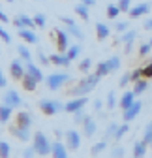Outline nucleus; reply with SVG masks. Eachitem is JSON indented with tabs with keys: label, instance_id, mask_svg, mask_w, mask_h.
I'll list each match as a JSON object with an SVG mask.
<instances>
[{
	"label": "nucleus",
	"instance_id": "f257e3e1",
	"mask_svg": "<svg viewBox=\"0 0 152 158\" xmlns=\"http://www.w3.org/2000/svg\"><path fill=\"white\" fill-rule=\"evenodd\" d=\"M102 81V77L94 72V73H86L79 83H75L70 90H68V94L70 96H73V98H83V96H86V94H90L94 89H96V85Z\"/></svg>",
	"mask_w": 152,
	"mask_h": 158
},
{
	"label": "nucleus",
	"instance_id": "f03ea898",
	"mask_svg": "<svg viewBox=\"0 0 152 158\" xmlns=\"http://www.w3.org/2000/svg\"><path fill=\"white\" fill-rule=\"evenodd\" d=\"M32 149L36 154L40 156H47L53 149V143L49 141V137L43 134V132H36L34 134V141H32Z\"/></svg>",
	"mask_w": 152,
	"mask_h": 158
},
{
	"label": "nucleus",
	"instance_id": "7ed1b4c3",
	"mask_svg": "<svg viewBox=\"0 0 152 158\" xmlns=\"http://www.w3.org/2000/svg\"><path fill=\"white\" fill-rule=\"evenodd\" d=\"M68 81H70V73H62V72H54V73H49L45 77V85L49 90H58Z\"/></svg>",
	"mask_w": 152,
	"mask_h": 158
},
{
	"label": "nucleus",
	"instance_id": "20e7f679",
	"mask_svg": "<svg viewBox=\"0 0 152 158\" xmlns=\"http://www.w3.org/2000/svg\"><path fill=\"white\" fill-rule=\"evenodd\" d=\"M40 109H42L43 115L53 117V115H56V113L64 111V104L58 102V100H40Z\"/></svg>",
	"mask_w": 152,
	"mask_h": 158
},
{
	"label": "nucleus",
	"instance_id": "39448f33",
	"mask_svg": "<svg viewBox=\"0 0 152 158\" xmlns=\"http://www.w3.org/2000/svg\"><path fill=\"white\" fill-rule=\"evenodd\" d=\"M10 73H11V77L15 79V81H21V79L26 75V68H25V64H23L21 58H13V60H11Z\"/></svg>",
	"mask_w": 152,
	"mask_h": 158
},
{
	"label": "nucleus",
	"instance_id": "423d86ee",
	"mask_svg": "<svg viewBox=\"0 0 152 158\" xmlns=\"http://www.w3.org/2000/svg\"><path fill=\"white\" fill-rule=\"evenodd\" d=\"M54 36H56V47H58V53H66L70 49V34L62 28H56L54 30Z\"/></svg>",
	"mask_w": 152,
	"mask_h": 158
},
{
	"label": "nucleus",
	"instance_id": "0eeeda50",
	"mask_svg": "<svg viewBox=\"0 0 152 158\" xmlns=\"http://www.w3.org/2000/svg\"><path fill=\"white\" fill-rule=\"evenodd\" d=\"M13 25L17 27V30H25V28L32 30V28L36 27V25H34V19L28 17V15H25V13H17V15L13 17Z\"/></svg>",
	"mask_w": 152,
	"mask_h": 158
},
{
	"label": "nucleus",
	"instance_id": "6e6552de",
	"mask_svg": "<svg viewBox=\"0 0 152 158\" xmlns=\"http://www.w3.org/2000/svg\"><path fill=\"white\" fill-rule=\"evenodd\" d=\"M86 96H83V98H73V100H70V102H66L64 104V111L66 113H77V111H81L85 106H86Z\"/></svg>",
	"mask_w": 152,
	"mask_h": 158
},
{
	"label": "nucleus",
	"instance_id": "1a4fd4ad",
	"mask_svg": "<svg viewBox=\"0 0 152 158\" xmlns=\"http://www.w3.org/2000/svg\"><path fill=\"white\" fill-rule=\"evenodd\" d=\"M141 109H143V102H139V100H135V104L131 106V107H128L126 111H122V118H124V123H131L134 118L141 113Z\"/></svg>",
	"mask_w": 152,
	"mask_h": 158
},
{
	"label": "nucleus",
	"instance_id": "9d476101",
	"mask_svg": "<svg viewBox=\"0 0 152 158\" xmlns=\"http://www.w3.org/2000/svg\"><path fill=\"white\" fill-rule=\"evenodd\" d=\"M66 147L71 151H77L81 147V134L75 130H68L66 132Z\"/></svg>",
	"mask_w": 152,
	"mask_h": 158
},
{
	"label": "nucleus",
	"instance_id": "9b49d317",
	"mask_svg": "<svg viewBox=\"0 0 152 158\" xmlns=\"http://www.w3.org/2000/svg\"><path fill=\"white\" fill-rule=\"evenodd\" d=\"M23 104V100H21V96H19V92L17 90H6V94H4V106H8V107H19Z\"/></svg>",
	"mask_w": 152,
	"mask_h": 158
},
{
	"label": "nucleus",
	"instance_id": "f8f14e48",
	"mask_svg": "<svg viewBox=\"0 0 152 158\" xmlns=\"http://www.w3.org/2000/svg\"><path fill=\"white\" fill-rule=\"evenodd\" d=\"M148 11H150V4H148V2H141V4H137V6H131V10L128 11V15H130L131 19H139V17L146 15Z\"/></svg>",
	"mask_w": 152,
	"mask_h": 158
},
{
	"label": "nucleus",
	"instance_id": "ddd939ff",
	"mask_svg": "<svg viewBox=\"0 0 152 158\" xmlns=\"http://www.w3.org/2000/svg\"><path fill=\"white\" fill-rule=\"evenodd\" d=\"M25 68H26V75H30L32 79H36L38 83H42V81H45V75H43V72L38 68L34 62H26L25 64Z\"/></svg>",
	"mask_w": 152,
	"mask_h": 158
},
{
	"label": "nucleus",
	"instance_id": "4468645a",
	"mask_svg": "<svg viewBox=\"0 0 152 158\" xmlns=\"http://www.w3.org/2000/svg\"><path fill=\"white\" fill-rule=\"evenodd\" d=\"M135 38H137V30H128V32H124L120 36V40H118L117 44H124L126 45V53H130L131 45H134V42H135Z\"/></svg>",
	"mask_w": 152,
	"mask_h": 158
},
{
	"label": "nucleus",
	"instance_id": "2eb2a0df",
	"mask_svg": "<svg viewBox=\"0 0 152 158\" xmlns=\"http://www.w3.org/2000/svg\"><path fill=\"white\" fill-rule=\"evenodd\" d=\"M30 124H32V115L26 113V111H19L17 117H15V126H19V128H28L30 130Z\"/></svg>",
	"mask_w": 152,
	"mask_h": 158
},
{
	"label": "nucleus",
	"instance_id": "dca6fc26",
	"mask_svg": "<svg viewBox=\"0 0 152 158\" xmlns=\"http://www.w3.org/2000/svg\"><path fill=\"white\" fill-rule=\"evenodd\" d=\"M135 104V94L134 90H124V94L120 96V100H118V106L122 107V111H126L128 107H131Z\"/></svg>",
	"mask_w": 152,
	"mask_h": 158
},
{
	"label": "nucleus",
	"instance_id": "f3484780",
	"mask_svg": "<svg viewBox=\"0 0 152 158\" xmlns=\"http://www.w3.org/2000/svg\"><path fill=\"white\" fill-rule=\"evenodd\" d=\"M51 154H53V158H68V147L62 141H54L53 149H51Z\"/></svg>",
	"mask_w": 152,
	"mask_h": 158
},
{
	"label": "nucleus",
	"instance_id": "a211bd4d",
	"mask_svg": "<svg viewBox=\"0 0 152 158\" xmlns=\"http://www.w3.org/2000/svg\"><path fill=\"white\" fill-rule=\"evenodd\" d=\"M10 134H11L13 137H17L19 141H28L30 137H32V134H30L28 128H19V126H13V128L10 130Z\"/></svg>",
	"mask_w": 152,
	"mask_h": 158
},
{
	"label": "nucleus",
	"instance_id": "6ab92c4d",
	"mask_svg": "<svg viewBox=\"0 0 152 158\" xmlns=\"http://www.w3.org/2000/svg\"><path fill=\"white\" fill-rule=\"evenodd\" d=\"M49 62L54 64V66H64V68H68L71 60L66 56V53H64V55H62V53H56V55H51V56H49Z\"/></svg>",
	"mask_w": 152,
	"mask_h": 158
},
{
	"label": "nucleus",
	"instance_id": "aec40b11",
	"mask_svg": "<svg viewBox=\"0 0 152 158\" xmlns=\"http://www.w3.org/2000/svg\"><path fill=\"white\" fill-rule=\"evenodd\" d=\"M83 134L86 137H92L94 134H96V123H94L92 117H86L85 118V123H83Z\"/></svg>",
	"mask_w": 152,
	"mask_h": 158
},
{
	"label": "nucleus",
	"instance_id": "412c9836",
	"mask_svg": "<svg viewBox=\"0 0 152 158\" xmlns=\"http://www.w3.org/2000/svg\"><path fill=\"white\" fill-rule=\"evenodd\" d=\"M109 34H111L109 25H105V23H96V36H98L100 42L107 40V38H109Z\"/></svg>",
	"mask_w": 152,
	"mask_h": 158
},
{
	"label": "nucleus",
	"instance_id": "4be33fe9",
	"mask_svg": "<svg viewBox=\"0 0 152 158\" xmlns=\"http://www.w3.org/2000/svg\"><path fill=\"white\" fill-rule=\"evenodd\" d=\"M146 149H148V145L143 141V139H139V141H135L134 143V158H143L145 154H146Z\"/></svg>",
	"mask_w": 152,
	"mask_h": 158
},
{
	"label": "nucleus",
	"instance_id": "5701e85b",
	"mask_svg": "<svg viewBox=\"0 0 152 158\" xmlns=\"http://www.w3.org/2000/svg\"><path fill=\"white\" fill-rule=\"evenodd\" d=\"M19 38L25 40L26 44H38V34H36L34 30H28V28L19 30Z\"/></svg>",
	"mask_w": 152,
	"mask_h": 158
},
{
	"label": "nucleus",
	"instance_id": "b1692460",
	"mask_svg": "<svg viewBox=\"0 0 152 158\" xmlns=\"http://www.w3.org/2000/svg\"><path fill=\"white\" fill-rule=\"evenodd\" d=\"M17 53H19V58H21L23 62H32V53H30V49L25 44L17 45Z\"/></svg>",
	"mask_w": 152,
	"mask_h": 158
},
{
	"label": "nucleus",
	"instance_id": "393cba45",
	"mask_svg": "<svg viewBox=\"0 0 152 158\" xmlns=\"http://www.w3.org/2000/svg\"><path fill=\"white\" fill-rule=\"evenodd\" d=\"M21 85H23V89H25V90L32 92V90H36V87H38V81H36V79H32L30 75H25V77L21 79Z\"/></svg>",
	"mask_w": 152,
	"mask_h": 158
},
{
	"label": "nucleus",
	"instance_id": "a878e982",
	"mask_svg": "<svg viewBox=\"0 0 152 158\" xmlns=\"http://www.w3.org/2000/svg\"><path fill=\"white\" fill-rule=\"evenodd\" d=\"M105 64H107V68H109V72L113 73V72H118L120 70V58L118 56H109L107 60H105Z\"/></svg>",
	"mask_w": 152,
	"mask_h": 158
},
{
	"label": "nucleus",
	"instance_id": "bb28decb",
	"mask_svg": "<svg viewBox=\"0 0 152 158\" xmlns=\"http://www.w3.org/2000/svg\"><path fill=\"white\" fill-rule=\"evenodd\" d=\"M79 55H81V44H73V45H70V49L66 51V56L70 58V60L79 58Z\"/></svg>",
	"mask_w": 152,
	"mask_h": 158
},
{
	"label": "nucleus",
	"instance_id": "cd10ccee",
	"mask_svg": "<svg viewBox=\"0 0 152 158\" xmlns=\"http://www.w3.org/2000/svg\"><path fill=\"white\" fill-rule=\"evenodd\" d=\"M117 130H118V124L117 123H111L103 134V141H109V139H115V135H117Z\"/></svg>",
	"mask_w": 152,
	"mask_h": 158
},
{
	"label": "nucleus",
	"instance_id": "c85d7f7f",
	"mask_svg": "<svg viewBox=\"0 0 152 158\" xmlns=\"http://www.w3.org/2000/svg\"><path fill=\"white\" fill-rule=\"evenodd\" d=\"M66 32L70 36H73L75 40H85V32L77 27V25H71V27H66Z\"/></svg>",
	"mask_w": 152,
	"mask_h": 158
},
{
	"label": "nucleus",
	"instance_id": "c756f323",
	"mask_svg": "<svg viewBox=\"0 0 152 158\" xmlns=\"http://www.w3.org/2000/svg\"><path fill=\"white\" fill-rule=\"evenodd\" d=\"M146 89H148L146 79H139V81H135V83H134V89H131V90H134V94H135V96H139V94H143Z\"/></svg>",
	"mask_w": 152,
	"mask_h": 158
},
{
	"label": "nucleus",
	"instance_id": "7c9ffc66",
	"mask_svg": "<svg viewBox=\"0 0 152 158\" xmlns=\"http://www.w3.org/2000/svg\"><path fill=\"white\" fill-rule=\"evenodd\" d=\"M107 147H109V145H107V141H103V139H102V141H98V143H94V145H92L90 154H92V156H98V154H102Z\"/></svg>",
	"mask_w": 152,
	"mask_h": 158
},
{
	"label": "nucleus",
	"instance_id": "2f4dec72",
	"mask_svg": "<svg viewBox=\"0 0 152 158\" xmlns=\"http://www.w3.org/2000/svg\"><path fill=\"white\" fill-rule=\"evenodd\" d=\"M75 13H77L83 21H88L90 19V13H88V6H85V4H77L75 6Z\"/></svg>",
	"mask_w": 152,
	"mask_h": 158
},
{
	"label": "nucleus",
	"instance_id": "473e14b6",
	"mask_svg": "<svg viewBox=\"0 0 152 158\" xmlns=\"http://www.w3.org/2000/svg\"><path fill=\"white\" fill-rule=\"evenodd\" d=\"M105 106H107V109H113V107L118 106V98H117L115 90H109L107 92V102H105Z\"/></svg>",
	"mask_w": 152,
	"mask_h": 158
},
{
	"label": "nucleus",
	"instance_id": "72a5a7b5",
	"mask_svg": "<svg viewBox=\"0 0 152 158\" xmlns=\"http://www.w3.org/2000/svg\"><path fill=\"white\" fill-rule=\"evenodd\" d=\"M90 68H92V58L90 56H85V58H81V60H79V72L88 73Z\"/></svg>",
	"mask_w": 152,
	"mask_h": 158
},
{
	"label": "nucleus",
	"instance_id": "f704fd0d",
	"mask_svg": "<svg viewBox=\"0 0 152 158\" xmlns=\"http://www.w3.org/2000/svg\"><path fill=\"white\" fill-rule=\"evenodd\" d=\"M34 25L38 27V28H45V25H47V17L43 15V13H40V11H38V13H34Z\"/></svg>",
	"mask_w": 152,
	"mask_h": 158
},
{
	"label": "nucleus",
	"instance_id": "c9c22d12",
	"mask_svg": "<svg viewBox=\"0 0 152 158\" xmlns=\"http://www.w3.org/2000/svg\"><path fill=\"white\" fill-rule=\"evenodd\" d=\"M120 13H122V11L118 10V6H117V4H109V6H107V10H105V15H107L109 19H117Z\"/></svg>",
	"mask_w": 152,
	"mask_h": 158
},
{
	"label": "nucleus",
	"instance_id": "e433bc0d",
	"mask_svg": "<svg viewBox=\"0 0 152 158\" xmlns=\"http://www.w3.org/2000/svg\"><path fill=\"white\" fill-rule=\"evenodd\" d=\"M143 141H145L148 147H152V123H148V124L145 126V132H143Z\"/></svg>",
	"mask_w": 152,
	"mask_h": 158
},
{
	"label": "nucleus",
	"instance_id": "4c0bfd02",
	"mask_svg": "<svg viewBox=\"0 0 152 158\" xmlns=\"http://www.w3.org/2000/svg\"><path fill=\"white\" fill-rule=\"evenodd\" d=\"M10 117H11V107L2 104V106H0V123H8Z\"/></svg>",
	"mask_w": 152,
	"mask_h": 158
},
{
	"label": "nucleus",
	"instance_id": "58836bf2",
	"mask_svg": "<svg viewBox=\"0 0 152 158\" xmlns=\"http://www.w3.org/2000/svg\"><path fill=\"white\" fill-rule=\"evenodd\" d=\"M130 130V126H128V123H122V124H118V130H117V135H115V141H120L122 137L126 135V132Z\"/></svg>",
	"mask_w": 152,
	"mask_h": 158
},
{
	"label": "nucleus",
	"instance_id": "ea45409f",
	"mask_svg": "<svg viewBox=\"0 0 152 158\" xmlns=\"http://www.w3.org/2000/svg\"><path fill=\"white\" fill-rule=\"evenodd\" d=\"M130 83H131V75H130V72H124V73L120 75V79H118V87H120V89H126Z\"/></svg>",
	"mask_w": 152,
	"mask_h": 158
},
{
	"label": "nucleus",
	"instance_id": "a19ab883",
	"mask_svg": "<svg viewBox=\"0 0 152 158\" xmlns=\"http://www.w3.org/2000/svg\"><path fill=\"white\" fill-rule=\"evenodd\" d=\"M10 154H11L10 143H6V141H0V158H10Z\"/></svg>",
	"mask_w": 152,
	"mask_h": 158
},
{
	"label": "nucleus",
	"instance_id": "79ce46f5",
	"mask_svg": "<svg viewBox=\"0 0 152 158\" xmlns=\"http://www.w3.org/2000/svg\"><path fill=\"white\" fill-rule=\"evenodd\" d=\"M111 158H124V147L113 145L111 147Z\"/></svg>",
	"mask_w": 152,
	"mask_h": 158
},
{
	"label": "nucleus",
	"instance_id": "37998d69",
	"mask_svg": "<svg viewBox=\"0 0 152 158\" xmlns=\"http://www.w3.org/2000/svg\"><path fill=\"white\" fill-rule=\"evenodd\" d=\"M96 73H98L100 77H105V75L111 73L109 68H107V64H105V60H103V62H98V66H96Z\"/></svg>",
	"mask_w": 152,
	"mask_h": 158
},
{
	"label": "nucleus",
	"instance_id": "c03bdc74",
	"mask_svg": "<svg viewBox=\"0 0 152 158\" xmlns=\"http://www.w3.org/2000/svg\"><path fill=\"white\" fill-rule=\"evenodd\" d=\"M117 6H118V10H120L122 13H128V11L131 10V0H118Z\"/></svg>",
	"mask_w": 152,
	"mask_h": 158
},
{
	"label": "nucleus",
	"instance_id": "a18cd8bd",
	"mask_svg": "<svg viewBox=\"0 0 152 158\" xmlns=\"http://www.w3.org/2000/svg\"><path fill=\"white\" fill-rule=\"evenodd\" d=\"M150 51H152V47L148 45V42H146V44H141V45H139V58L148 56V55H150Z\"/></svg>",
	"mask_w": 152,
	"mask_h": 158
},
{
	"label": "nucleus",
	"instance_id": "49530a36",
	"mask_svg": "<svg viewBox=\"0 0 152 158\" xmlns=\"http://www.w3.org/2000/svg\"><path fill=\"white\" fill-rule=\"evenodd\" d=\"M130 75H131V83L139 81V79H143V68H135V70H131V72H130Z\"/></svg>",
	"mask_w": 152,
	"mask_h": 158
},
{
	"label": "nucleus",
	"instance_id": "de8ad7c7",
	"mask_svg": "<svg viewBox=\"0 0 152 158\" xmlns=\"http://www.w3.org/2000/svg\"><path fill=\"white\" fill-rule=\"evenodd\" d=\"M86 117H88V115H85V111L81 109V111H77V113H73V123H77V124H83Z\"/></svg>",
	"mask_w": 152,
	"mask_h": 158
},
{
	"label": "nucleus",
	"instance_id": "09e8293b",
	"mask_svg": "<svg viewBox=\"0 0 152 158\" xmlns=\"http://www.w3.org/2000/svg\"><path fill=\"white\" fill-rule=\"evenodd\" d=\"M115 30H117V32H120V34H124V32H128V30H130V25H128L126 21H124V23H122V21H118V23L115 25Z\"/></svg>",
	"mask_w": 152,
	"mask_h": 158
},
{
	"label": "nucleus",
	"instance_id": "8fccbe9b",
	"mask_svg": "<svg viewBox=\"0 0 152 158\" xmlns=\"http://www.w3.org/2000/svg\"><path fill=\"white\" fill-rule=\"evenodd\" d=\"M143 79H152V62H148L143 68Z\"/></svg>",
	"mask_w": 152,
	"mask_h": 158
},
{
	"label": "nucleus",
	"instance_id": "3c124183",
	"mask_svg": "<svg viewBox=\"0 0 152 158\" xmlns=\"http://www.w3.org/2000/svg\"><path fill=\"white\" fill-rule=\"evenodd\" d=\"M0 40H4V44H10L11 42V36L2 28V25H0Z\"/></svg>",
	"mask_w": 152,
	"mask_h": 158
},
{
	"label": "nucleus",
	"instance_id": "603ef678",
	"mask_svg": "<svg viewBox=\"0 0 152 158\" xmlns=\"http://www.w3.org/2000/svg\"><path fill=\"white\" fill-rule=\"evenodd\" d=\"M38 60H40L42 64H45V66L49 64V58L45 56V53H43V51H38Z\"/></svg>",
	"mask_w": 152,
	"mask_h": 158
},
{
	"label": "nucleus",
	"instance_id": "864d4df0",
	"mask_svg": "<svg viewBox=\"0 0 152 158\" xmlns=\"http://www.w3.org/2000/svg\"><path fill=\"white\" fill-rule=\"evenodd\" d=\"M58 19H60V21H62L64 25H68V27H71V25H75V21H73V19H71V17H66V15H60Z\"/></svg>",
	"mask_w": 152,
	"mask_h": 158
},
{
	"label": "nucleus",
	"instance_id": "5fc2aeb1",
	"mask_svg": "<svg viewBox=\"0 0 152 158\" xmlns=\"http://www.w3.org/2000/svg\"><path fill=\"white\" fill-rule=\"evenodd\" d=\"M34 154H36V152H34V149H32V147H28V149H25V151H23V156H25V158H32Z\"/></svg>",
	"mask_w": 152,
	"mask_h": 158
},
{
	"label": "nucleus",
	"instance_id": "6e6d98bb",
	"mask_svg": "<svg viewBox=\"0 0 152 158\" xmlns=\"http://www.w3.org/2000/svg\"><path fill=\"white\" fill-rule=\"evenodd\" d=\"M143 28H145V30H152V17H148L146 21L143 23Z\"/></svg>",
	"mask_w": 152,
	"mask_h": 158
},
{
	"label": "nucleus",
	"instance_id": "4d7b16f0",
	"mask_svg": "<svg viewBox=\"0 0 152 158\" xmlns=\"http://www.w3.org/2000/svg\"><path fill=\"white\" fill-rule=\"evenodd\" d=\"M0 23H4V25H6V23H10V17H8L2 10H0Z\"/></svg>",
	"mask_w": 152,
	"mask_h": 158
},
{
	"label": "nucleus",
	"instance_id": "13d9d810",
	"mask_svg": "<svg viewBox=\"0 0 152 158\" xmlns=\"http://www.w3.org/2000/svg\"><path fill=\"white\" fill-rule=\"evenodd\" d=\"M79 4H85V6H96V0H79Z\"/></svg>",
	"mask_w": 152,
	"mask_h": 158
},
{
	"label": "nucleus",
	"instance_id": "bf43d9fd",
	"mask_svg": "<svg viewBox=\"0 0 152 158\" xmlns=\"http://www.w3.org/2000/svg\"><path fill=\"white\" fill-rule=\"evenodd\" d=\"M6 87V77H4V72L0 70V89H4Z\"/></svg>",
	"mask_w": 152,
	"mask_h": 158
},
{
	"label": "nucleus",
	"instance_id": "052dcab7",
	"mask_svg": "<svg viewBox=\"0 0 152 158\" xmlns=\"http://www.w3.org/2000/svg\"><path fill=\"white\" fill-rule=\"evenodd\" d=\"M102 107H103L102 100H94V109H96V111H102Z\"/></svg>",
	"mask_w": 152,
	"mask_h": 158
},
{
	"label": "nucleus",
	"instance_id": "680f3d73",
	"mask_svg": "<svg viewBox=\"0 0 152 158\" xmlns=\"http://www.w3.org/2000/svg\"><path fill=\"white\" fill-rule=\"evenodd\" d=\"M54 135L58 137V141H60V137H62V132H60V130H54Z\"/></svg>",
	"mask_w": 152,
	"mask_h": 158
},
{
	"label": "nucleus",
	"instance_id": "e2e57ef3",
	"mask_svg": "<svg viewBox=\"0 0 152 158\" xmlns=\"http://www.w3.org/2000/svg\"><path fill=\"white\" fill-rule=\"evenodd\" d=\"M148 45H150V47H152V38H150V40H148Z\"/></svg>",
	"mask_w": 152,
	"mask_h": 158
},
{
	"label": "nucleus",
	"instance_id": "0e129e2a",
	"mask_svg": "<svg viewBox=\"0 0 152 158\" xmlns=\"http://www.w3.org/2000/svg\"><path fill=\"white\" fill-rule=\"evenodd\" d=\"M6 2H10V4H11V2H13V0H6Z\"/></svg>",
	"mask_w": 152,
	"mask_h": 158
},
{
	"label": "nucleus",
	"instance_id": "69168bd1",
	"mask_svg": "<svg viewBox=\"0 0 152 158\" xmlns=\"http://www.w3.org/2000/svg\"><path fill=\"white\" fill-rule=\"evenodd\" d=\"M148 62H152V56H150V60H148Z\"/></svg>",
	"mask_w": 152,
	"mask_h": 158
},
{
	"label": "nucleus",
	"instance_id": "338daca9",
	"mask_svg": "<svg viewBox=\"0 0 152 158\" xmlns=\"http://www.w3.org/2000/svg\"><path fill=\"white\" fill-rule=\"evenodd\" d=\"M131 158H134V156H131Z\"/></svg>",
	"mask_w": 152,
	"mask_h": 158
}]
</instances>
